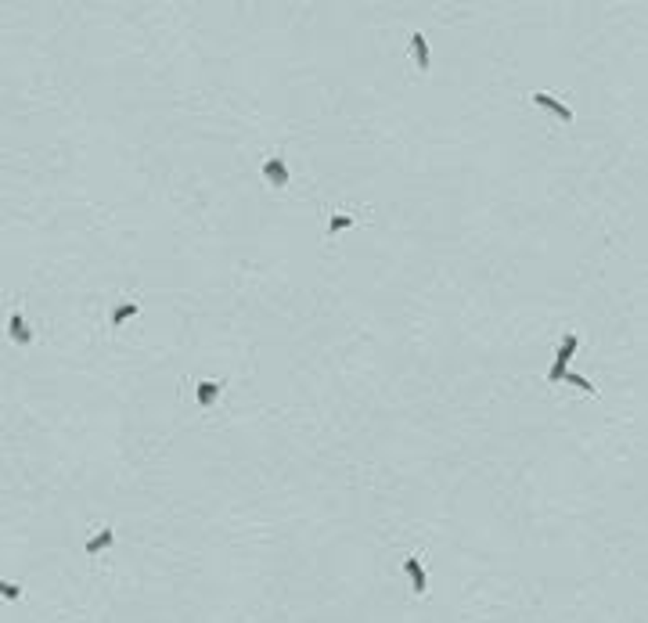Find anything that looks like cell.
I'll use <instances>...</instances> for the list:
<instances>
[{
    "mask_svg": "<svg viewBox=\"0 0 648 623\" xmlns=\"http://www.w3.org/2000/svg\"><path fill=\"white\" fill-rule=\"evenodd\" d=\"M530 101H533L537 109H548L551 116H558L562 123H573V109H569V105H562V101H558L555 94H544V90H537V94H533Z\"/></svg>",
    "mask_w": 648,
    "mask_h": 623,
    "instance_id": "obj_3",
    "label": "cell"
},
{
    "mask_svg": "<svg viewBox=\"0 0 648 623\" xmlns=\"http://www.w3.org/2000/svg\"><path fill=\"white\" fill-rule=\"evenodd\" d=\"M8 336H11V342H18V346H29V342H33V328H29V321L22 317V310H11V317H8Z\"/></svg>",
    "mask_w": 648,
    "mask_h": 623,
    "instance_id": "obj_5",
    "label": "cell"
},
{
    "mask_svg": "<svg viewBox=\"0 0 648 623\" xmlns=\"http://www.w3.org/2000/svg\"><path fill=\"white\" fill-rule=\"evenodd\" d=\"M26 591H22V584H11V580H0V598H8V601H18Z\"/></svg>",
    "mask_w": 648,
    "mask_h": 623,
    "instance_id": "obj_12",
    "label": "cell"
},
{
    "mask_svg": "<svg viewBox=\"0 0 648 623\" xmlns=\"http://www.w3.org/2000/svg\"><path fill=\"white\" fill-rule=\"evenodd\" d=\"M562 382H569L573 389H580V393H587V397H598V386H594V382H587V379H583V375H576V371H566V379H562Z\"/></svg>",
    "mask_w": 648,
    "mask_h": 623,
    "instance_id": "obj_10",
    "label": "cell"
},
{
    "mask_svg": "<svg viewBox=\"0 0 648 623\" xmlns=\"http://www.w3.org/2000/svg\"><path fill=\"white\" fill-rule=\"evenodd\" d=\"M353 223H357V216H353V213H335V216L328 220V235H339V231H346V227H353Z\"/></svg>",
    "mask_w": 648,
    "mask_h": 623,
    "instance_id": "obj_11",
    "label": "cell"
},
{
    "mask_svg": "<svg viewBox=\"0 0 648 623\" xmlns=\"http://www.w3.org/2000/svg\"><path fill=\"white\" fill-rule=\"evenodd\" d=\"M411 54H414L418 72H429V40H425V33H411Z\"/></svg>",
    "mask_w": 648,
    "mask_h": 623,
    "instance_id": "obj_8",
    "label": "cell"
},
{
    "mask_svg": "<svg viewBox=\"0 0 648 623\" xmlns=\"http://www.w3.org/2000/svg\"><path fill=\"white\" fill-rule=\"evenodd\" d=\"M263 180L270 184V188H288V166H285L281 155H274V159L263 162Z\"/></svg>",
    "mask_w": 648,
    "mask_h": 623,
    "instance_id": "obj_4",
    "label": "cell"
},
{
    "mask_svg": "<svg viewBox=\"0 0 648 623\" xmlns=\"http://www.w3.org/2000/svg\"><path fill=\"white\" fill-rule=\"evenodd\" d=\"M220 393H223V386L213 382V379H198V382H195V400H198V407H213V404L220 400Z\"/></svg>",
    "mask_w": 648,
    "mask_h": 623,
    "instance_id": "obj_6",
    "label": "cell"
},
{
    "mask_svg": "<svg viewBox=\"0 0 648 623\" xmlns=\"http://www.w3.org/2000/svg\"><path fill=\"white\" fill-rule=\"evenodd\" d=\"M137 314H141V303H134V299L119 303V306L112 310V314H109V328H112V331H119L123 324H127L130 317H137Z\"/></svg>",
    "mask_w": 648,
    "mask_h": 623,
    "instance_id": "obj_7",
    "label": "cell"
},
{
    "mask_svg": "<svg viewBox=\"0 0 648 623\" xmlns=\"http://www.w3.org/2000/svg\"><path fill=\"white\" fill-rule=\"evenodd\" d=\"M404 573H407V580H411V594L425 598V594H429V576H425V566H422V558H418V555L404 558Z\"/></svg>",
    "mask_w": 648,
    "mask_h": 623,
    "instance_id": "obj_2",
    "label": "cell"
},
{
    "mask_svg": "<svg viewBox=\"0 0 648 623\" xmlns=\"http://www.w3.org/2000/svg\"><path fill=\"white\" fill-rule=\"evenodd\" d=\"M576 346H580V336H576V331H566V336H562V342H558L555 364H551V371H548V386H558L562 379H566V371H569V361H573Z\"/></svg>",
    "mask_w": 648,
    "mask_h": 623,
    "instance_id": "obj_1",
    "label": "cell"
},
{
    "mask_svg": "<svg viewBox=\"0 0 648 623\" xmlns=\"http://www.w3.org/2000/svg\"><path fill=\"white\" fill-rule=\"evenodd\" d=\"M112 544H116V533H112L109 526H104V530H97V537H90V541L83 544V555H87V558H94V555H101L104 548H112Z\"/></svg>",
    "mask_w": 648,
    "mask_h": 623,
    "instance_id": "obj_9",
    "label": "cell"
}]
</instances>
